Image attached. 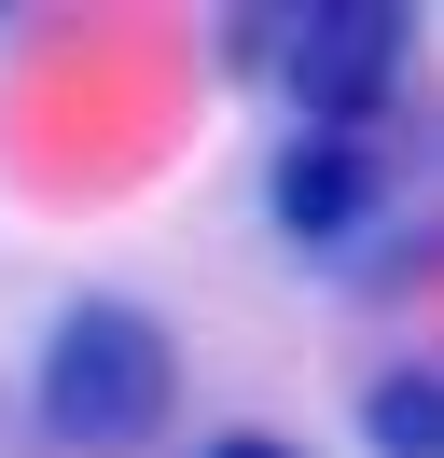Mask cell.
Instances as JSON below:
<instances>
[{
    "mask_svg": "<svg viewBox=\"0 0 444 458\" xmlns=\"http://www.w3.org/2000/svg\"><path fill=\"white\" fill-rule=\"evenodd\" d=\"M222 56H236V70H278V98H292L305 125L375 140V112L403 98L416 14H403V0H278V14H222Z\"/></svg>",
    "mask_w": 444,
    "mask_h": 458,
    "instance_id": "6da1fadb",
    "label": "cell"
},
{
    "mask_svg": "<svg viewBox=\"0 0 444 458\" xmlns=\"http://www.w3.org/2000/svg\"><path fill=\"white\" fill-rule=\"evenodd\" d=\"M181 403V347H166L153 306H125V292H83L70 319L42 334V375H28V417H42V445H139V430Z\"/></svg>",
    "mask_w": 444,
    "mask_h": 458,
    "instance_id": "7a4b0ae2",
    "label": "cell"
},
{
    "mask_svg": "<svg viewBox=\"0 0 444 458\" xmlns=\"http://www.w3.org/2000/svg\"><path fill=\"white\" fill-rule=\"evenodd\" d=\"M264 208H278V236H305V250H347V236L388 208V167H375V140L305 125V140L264 153Z\"/></svg>",
    "mask_w": 444,
    "mask_h": 458,
    "instance_id": "3957f363",
    "label": "cell"
},
{
    "mask_svg": "<svg viewBox=\"0 0 444 458\" xmlns=\"http://www.w3.org/2000/svg\"><path fill=\"white\" fill-rule=\"evenodd\" d=\"M361 430H375V458H444V375H375L361 389Z\"/></svg>",
    "mask_w": 444,
    "mask_h": 458,
    "instance_id": "277c9868",
    "label": "cell"
},
{
    "mask_svg": "<svg viewBox=\"0 0 444 458\" xmlns=\"http://www.w3.org/2000/svg\"><path fill=\"white\" fill-rule=\"evenodd\" d=\"M209 458H305V445H278V430H222Z\"/></svg>",
    "mask_w": 444,
    "mask_h": 458,
    "instance_id": "5b68a950",
    "label": "cell"
}]
</instances>
